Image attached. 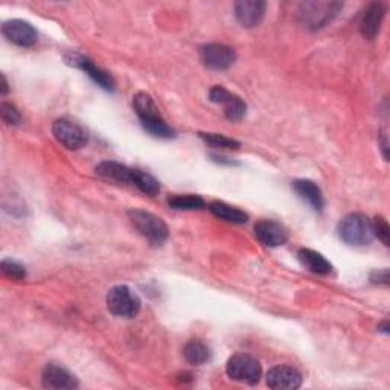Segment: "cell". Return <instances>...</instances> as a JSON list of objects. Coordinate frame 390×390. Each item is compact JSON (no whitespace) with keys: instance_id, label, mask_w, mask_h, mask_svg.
<instances>
[{"instance_id":"1","label":"cell","mask_w":390,"mask_h":390,"mask_svg":"<svg viewBox=\"0 0 390 390\" xmlns=\"http://www.w3.org/2000/svg\"><path fill=\"white\" fill-rule=\"evenodd\" d=\"M133 108L148 133L161 139H171L174 136V130L165 122L156 102L145 92H139L133 96Z\"/></svg>"},{"instance_id":"2","label":"cell","mask_w":390,"mask_h":390,"mask_svg":"<svg viewBox=\"0 0 390 390\" xmlns=\"http://www.w3.org/2000/svg\"><path fill=\"white\" fill-rule=\"evenodd\" d=\"M339 237L349 246H367L375 237L372 221L363 213H349L339 222Z\"/></svg>"},{"instance_id":"3","label":"cell","mask_w":390,"mask_h":390,"mask_svg":"<svg viewBox=\"0 0 390 390\" xmlns=\"http://www.w3.org/2000/svg\"><path fill=\"white\" fill-rule=\"evenodd\" d=\"M128 217L132 220L133 226L141 234L148 243L153 246H162L168 239V226L165 221L151 212L134 209L128 212Z\"/></svg>"},{"instance_id":"4","label":"cell","mask_w":390,"mask_h":390,"mask_svg":"<svg viewBox=\"0 0 390 390\" xmlns=\"http://www.w3.org/2000/svg\"><path fill=\"white\" fill-rule=\"evenodd\" d=\"M107 308L118 317L132 319L141 311V299L127 285H118L107 294Z\"/></svg>"},{"instance_id":"5","label":"cell","mask_w":390,"mask_h":390,"mask_svg":"<svg viewBox=\"0 0 390 390\" xmlns=\"http://www.w3.org/2000/svg\"><path fill=\"white\" fill-rule=\"evenodd\" d=\"M226 372L229 378L235 379V382L256 384L259 382V378H261L263 369L255 357L249 354H241L239 352V354H235L229 358Z\"/></svg>"},{"instance_id":"6","label":"cell","mask_w":390,"mask_h":390,"mask_svg":"<svg viewBox=\"0 0 390 390\" xmlns=\"http://www.w3.org/2000/svg\"><path fill=\"white\" fill-rule=\"evenodd\" d=\"M341 5L337 2H305L301 5L299 17L303 26L310 30H319L340 11Z\"/></svg>"},{"instance_id":"7","label":"cell","mask_w":390,"mask_h":390,"mask_svg":"<svg viewBox=\"0 0 390 390\" xmlns=\"http://www.w3.org/2000/svg\"><path fill=\"white\" fill-rule=\"evenodd\" d=\"M200 58L204 66L212 70H226L235 63L237 54L226 44L210 43L201 46Z\"/></svg>"},{"instance_id":"8","label":"cell","mask_w":390,"mask_h":390,"mask_svg":"<svg viewBox=\"0 0 390 390\" xmlns=\"http://www.w3.org/2000/svg\"><path fill=\"white\" fill-rule=\"evenodd\" d=\"M52 132L54 136L57 137V141L69 148V150H78V148L84 146L87 142V134L84 130L69 119L55 120Z\"/></svg>"},{"instance_id":"9","label":"cell","mask_w":390,"mask_h":390,"mask_svg":"<svg viewBox=\"0 0 390 390\" xmlns=\"http://www.w3.org/2000/svg\"><path fill=\"white\" fill-rule=\"evenodd\" d=\"M2 34L6 37L8 42L22 46V48H30L39 39L35 27L25 20H18V18L5 22L2 26Z\"/></svg>"},{"instance_id":"10","label":"cell","mask_w":390,"mask_h":390,"mask_svg":"<svg viewBox=\"0 0 390 390\" xmlns=\"http://www.w3.org/2000/svg\"><path fill=\"white\" fill-rule=\"evenodd\" d=\"M267 386L275 390H294L302 386V375L290 366H275L267 374Z\"/></svg>"},{"instance_id":"11","label":"cell","mask_w":390,"mask_h":390,"mask_svg":"<svg viewBox=\"0 0 390 390\" xmlns=\"http://www.w3.org/2000/svg\"><path fill=\"white\" fill-rule=\"evenodd\" d=\"M255 237L267 247L284 246L289 239V234L282 225L272 220H263L255 226Z\"/></svg>"},{"instance_id":"12","label":"cell","mask_w":390,"mask_h":390,"mask_svg":"<svg viewBox=\"0 0 390 390\" xmlns=\"http://www.w3.org/2000/svg\"><path fill=\"white\" fill-rule=\"evenodd\" d=\"M66 60H68V63L73 64V66H77L81 70H84L99 87H102L104 90H108V92H111L115 89V81H113V78H111L110 73H107L106 70H102L101 68H98L96 64H94V61L86 58L84 55L72 54V55H69V57H66Z\"/></svg>"},{"instance_id":"13","label":"cell","mask_w":390,"mask_h":390,"mask_svg":"<svg viewBox=\"0 0 390 390\" xmlns=\"http://www.w3.org/2000/svg\"><path fill=\"white\" fill-rule=\"evenodd\" d=\"M265 14V2L261 0H239L235 4L237 20L246 26L253 27L263 22Z\"/></svg>"},{"instance_id":"14","label":"cell","mask_w":390,"mask_h":390,"mask_svg":"<svg viewBox=\"0 0 390 390\" xmlns=\"http://www.w3.org/2000/svg\"><path fill=\"white\" fill-rule=\"evenodd\" d=\"M43 387L46 389H57V390H64V389H75L78 387L77 378L73 377L68 369H64L58 365H48L43 370Z\"/></svg>"},{"instance_id":"15","label":"cell","mask_w":390,"mask_h":390,"mask_svg":"<svg viewBox=\"0 0 390 390\" xmlns=\"http://www.w3.org/2000/svg\"><path fill=\"white\" fill-rule=\"evenodd\" d=\"M384 14H386V8L379 2L370 4L366 8V11L360 22V31L366 37V39H375L379 31V26H382Z\"/></svg>"},{"instance_id":"16","label":"cell","mask_w":390,"mask_h":390,"mask_svg":"<svg viewBox=\"0 0 390 390\" xmlns=\"http://www.w3.org/2000/svg\"><path fill=\"white\" fill-rule=\"evenodd\" d=\"M293 189L294 192L299 195L302 200H305L306 203L310 204V206L314 210H322L323 209V195L320 188L311 180H294L293 182Z\"/></svg>"},{"instance_id":"17","label":"cell","mask_w":390,"mask_h":390,"mask_svg":"<svg viewBox=\"0 0 390 390\" xmlns=\"http://www.w3.org/2000/svg\"><path fill=\"white\" fill-rule=\"evenodd\" d=\"M96 174L107 180H113L118 183L132 184L133 168L118 163V162H102L96 166Z\"/></svg>"},{"instance_id":"18","label":"cell","mask_w":390,"mask_h":390,"mask_svg":"<svg viewBox=\"0 0 390 390\" xmlns=\"http://www.w3.org/2000/svg\"><path fill=\"white\" fill-rule=\"evenodd\" d=\"M297 258H299L301 264L305 268H308L310 272L315 275H328L332 270L331 263L327 261L323 255L314 252L311 249H301L297 252Z\"/></svg>"},{"instance_id":"19","label":"cell","mask_w":390,"mask_h":390,"mask_svg":"<svg viewBox=\"0 0 390 390\" xmlns=\"http://www.w3.org/2000/svg\"><path fill=\"white\" fill-rule=\"evenodd\" d=\"M183 356L187 358V361L189 365L199 366L206 363L210 357V351L208 348L206 343L200 339H192L189 340L187 345L183 348Z\"/></svg>"},{"instance_id":"20","label":"cell","mask_w":390,"mask_h":390,"mask_svg":"<svg viewBox=\"0 0 390 390\" xmlns=\"http://www.w3.org/2000/svg\"><path fill=\"white\" fill-rule=\"evenodd\" d=\"M209 209L215 217L225 220L227 222H234V225H244V222H247L249 220V215L246 212L239 210L234 206H229L226 203H218V201L212 203Z\"/></svg>"},{"instance_id":"21","label":"cell","mask_w":390,"mask_h":390,"mask_svg":"<svg viewBox=\"0 0 390 390\" xmlns=\"http://www.w3.org/2000/svg\"><path fill=\"white\" fill-rule=\"evenodd\" d=\"M132 184H133V187H136L139 191H142L144 194L150 195V197H154V195H157L161 191L159 182H157L151 174L144 172L141 170H133Z\"/></svg>"},{"instance_id":"22","label":"cell","mask_w":390,"mask_h":390,"mask_svg":"<svg viewBox=\"0 0 390 390\" xmlns=\"http://www.w3.org/2000/svg\"><path fill=\"white\" fill-rule=\"evenodd\" d=\"M168 204L172 209L177 210H195L204 208V200L199 195H174L168 200Z\"/></svg>"},{"instance_id":"23","label":"cell","mask_w":390,"mask_h":390,"mask_svg":"<svg viewBox=\"0 0 390 390\" xmlns=\"http://www.w3.org/2000/svg\"><path fill=\"white\" fill-rule=\"evenodd\" d=\"M222 106H225V115L230 122H238V120L246 116V102L237 95H230V98Z\"/></svg>"},{"instance_id":"24","label":"cell","mask_w":390,"mask_h":390,"mask_svg":"<svg viewBox=\"0 0 390 390\" xmlns=\"http://www.w3.org/2000/svg\"><path fill=\"white\" fill-rule=\"evenodd\" d=\"M200 137L213 148H225V150H238L239 148V142H237L235 139H230L222 134L200 133Z\"/></svg>"},{"instance_id":"25","label":"cell","mask_w":390,"mask_h":390,"mask_svg":"<svg viewBox=\"0 0 390 390\" xmlns=\"http://www.w3.org/2000/svg\"><path fill=\"white\" fill-rule=\"evenodd\" d=\"M2 272L6 277H9V279H14V281H22L26 277V270L25 267L22 264H18L15 261H13V259H4L2 261Z\"/></svg>"},{"instance_id":"26","label":"cell","mask_w":390,"mask_h":390,"mask_svg":"<svg viewBox=\"0 0 390 390\" xmlns=\"http://www.w3.org/2000/svg\"><path fill=\"white\" fill-rule=\"evenodd\" d=\"M372 229H374V235L382 241L384 246H389L390 243V227L387 225V221L384 217H377L372 221Z\"/></svg>"},{"instance_id":"27","label":"cell","mask_w":390,"mask_h":390,"mask_svg":"<svg viewBox=\"0 0 390 390\" xmlns=\"http://www.w3.org/2000/svg\"><path fill=\"white\" fill-rule=\"evenodd\" d=\"M0 115H2L4 122H6L8 125H17L20 124L22 120L18 110L13 104H9V102H2V104H0Z\"/></svg>"},{"instance_id":"28","label":"cell","mask_w":390,"mask_h":390,"mask_svg":"<svg viewBox=\"0 0 390 390\" xmlns=\"http://www.w3.org/2000/svg\"><path fill=\"white\" fill-rule=\"evenodd\" d=\"M230 92H227L225 87H212L209 92V98L212 102H217V104H225V102L230 98Z\"/></svg>"},{"instance_id":"29","label":"cell","mask_w":390,"mask_h":390,"mask_svg":"<svg viewBox=\"0 0 390 390\" xmlns=\"http://www.w3.org/2000/svg\"><path fill=\"white\" fill-rule=\"evenodd\" d=\"M370 281H372V284H378V285H389V282H390L389 268L372 272V275H370Z\"/></svg>"},{"instance_id":"30","label":"cell","mask_w":390,"mask_h":390,"mask_svg":"<svg viewBox=\"0 0 390 390\" xmlns=\"http://www.w3.org/2000/svg\"><path fill=\"white\" fill-rule=\"evenodd\" d=\"M8 94V82H6V78L5 75H2V95Z\"/></svg>"},{"instance_id":"31","label":"cell","mask_w":390,"mask_h":390,"mask_svg":"<svg viewBox=\"0 0 390 390\" xmlns=\"http://www.w3.org/2000/svg\"><path fill=\"white\" fill-rule=\"evenodd\" d=\"M379 329L384 331V332H389V322L386 320V322L382 325V327H379Z\"/></svg>"}]
</instances>
